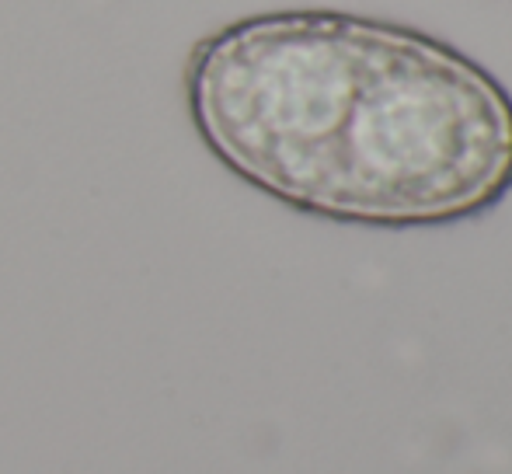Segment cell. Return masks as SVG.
I'll use <instances>...</instances> for the list:
<instances>
[{
  "instance_id": "1",
  "label": "cell",
  "mask_w": 512,
  "mask_h": 474,
  "mask_svg": "<svg viewBox=\"0 0 512 474\" xmlns=\"http://www.w3.org/2000/svg\"><path fill=\"white\" fill-rule=\"evenodd\" d=\"M512 189V98L485 67L425 32L377 21L314 217L436 227Z\"/></svg>"
},
{
  "instance_id": "2",
  "label": "cell",
  "mask_w": 512,
  "mask_h": 474,
  "mask_svg": "<svg viewBox=\"0 0 512 474\" xmlns=\"http://www.w3.org/2000/svg\"><path fill=\"white\" fill-rule=\"evenodd\" d=\"M373 35L377 21L342 11H272L216 28L185 63L199 136L244 182L314 213Z\"/></svg>"
}]
</instances>
